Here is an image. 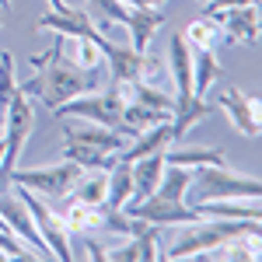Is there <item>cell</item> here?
Returning <instances> with one entry per match:
<instances>
[{"label": "cell", "instance_id": "6", "mask_svg": "<svg viewBox=\"0 0 262 262\" xmlns=\"http://www.w3.org/2000/svg\"><path fill=\"white\" fill-rule=\"evenodd\" d=\"M63 140H74V143H84V147H95L101 154H116V150H126V133L119 126H101V122H67L63 126Z\"/></svg>", "mask_w": 262, "mask_h": 262}, {"label": "cell", "instance_id": "29", "mask_svg": "<svg viewBox=\"0 0 262 262\" xmlns=\"http://www.w3.org/2000/svg\"><path fill=\"white\" fill-rule=\"evenodd\" d=\"M140 84H150V88H168V63L154 53H143L140 60Z\"/></svg>", "mask_w": 262, "mask_h": 262}, {"label": "cell", "instance_id": "20", "mask_svg": "<svg viewBox=\"0 0 262 262\" xmlns=\"http://www.w3.org/2000/svg\"><path fill=\"white\" fill-rule=\"evenodd\" d=\"M168 119H171V112H164V108H150V105H143V101H129V105L122 108V116H119V126H122L126 137H137V133L158 126V122H168Z\"/></svg>", "mask_w": 262, "mask_h": 262}, {"label": "cell", "instance_id": "28", "mask_svg": "<svg viewBox=\"0 0 262 262\" xmlns=\"http://www.w3.org/2000/svg\"><path fill=\"white\" fill-rule=\"evenodd\" d=\"M18 95V77H14V56L0 49V112L11 105V98Z\"/></svg>", "mask_w": 262, "mask_h": 262}, {"label": "cell", "instance_id": "38", "mask_svg": "<svg viewBox=\"0 0 262 262\" xmlns=\"http://www.w3.org/2000/svg\"><path fill=\"white\" fill-rule=\"evenodd\" d=\"M200 4H206V0H200Z\"/></svg>", "mask_w": 262, "mask_h": 262}, {"label": "cell", "instance_id": "18", "mask_svg": "<svg viewBox=\"0 0 262 262\" xmlns=\"http://www.w3.org/2000/svg\"><path fill=\"white\" fill-rule=\"evenodd\" d=\"M168 81H175V91H192V46L182 35L168 42Z\"/></svg>", "mask_w": 262, "mask_h": 262}, {"label": "cell", "instance_id": "3", "mask_svg": "<svg viewBox=\"0 0 262 262\" xmlns=\"http://www.w3.org/2000/svg\"><path fill=\"white\" fill-rule=\"evenodd\" d=\"M81 175H84L81 164L63 158L60 164H49V168H28V171L14 168V171H11V185H25V189H32V192L63 200V196L74 192V185L81 182Z\"/></svg>", "mask_w": 262, "mask_h": 262}, {"label": "cell", "instance_id": "2", "mask_svg": "<svg viewBox=\"0 0 262 262\" xmlns=\"http://www.w3.org/2000/svg\"><path fill=\"white\" fill-rule=\"evenodd\" d=\"M196 189V203L206 200H259L262 185L255 175H242L227 164H203L192 168V185Z\"/></svg>", "mask_w": 262, "mask_h": 262}, {"label": "cell", "instance_id": "13", "mask_svg": "<svg viewBox=\"0 0 262 262\" xmlns=\"http://www.w3.org/2000/svg\"><path fill=\"white\" fill-rule=\"evenodd\" d=\"M56 213H60L63 227L70 231V238H74V234H84V238H88L91 231H101V206H91V203L77 200L74 192L63 196V206Z\"/></svg>", "mask_w": 262, "mask_h": 262}, {"label": "cell", "instance_id": "17", "mask_svg": "<svg viewBox=\"0 0 262 262\" xmlns=\"http://www.w3.org/2000/svg\"><path fill=\"white\" fill-rule=\"evenodd\" d=\"M161 171H164V154L137 158V161H133V196H129L126 206H133V203L154 196V189H158V182H161Z\"/></svg>", "mask_w": 262, "mask_h": 262}, {"label": "cell", "instance_id": "16", "mask_svg": "<svg viewBox=\"0 0 262 262\" xmlns=\"http://www.w3.org/2000/svg\"><path fill=\"white\" fill-rule=\"evenodd\" d=\"M171 143H175L171 140V126H168V122H158V126H150V129H143V133L133 137V143L119 154V161L133 164L137 158H147V154H164Z\"/></svg>", "mask_w": 262, "mask_h": 262}, {"label": "cell", "instance_id": "37", "mask_svg": "<svg viewBox=\"0 0 262 262\" xmlns=\"http://www.w3.org/2000/svg\"><path fill=\"white\" fill-rule=\"evenodd\" d=\"M0 158H4V137H0Z\"/></svg>", "mask_w": 262, "mask_h": 262}, {"label": "cell", "instance_id": "35", "mask_svg": "<svg viewBox=\"0 0 262 262\" xmlns=\"http://www.w3.org/2000/svg\"><path fill=\"white\" fill-rule=\"evenodd\" d=\"M0 137H4V112H0Z\"/></svg>", "mask_w": 262, "mask_h": 262}, {"label": "cell", "instance_id": "26", "mask_svg": "<svg viewBox=\"0 0 262 262\" xmlns=\"http://www.w3.org/2000/svg\"><path fill=\"white\" fill-rule=\"evenodd\" d=\"M217 35H221V25L210 18V14L196 18L185 32H182V39L189 42L192 49H213V46H217Z\"/></svg>", "mask_w": 262, "mask_h": 262}, {"label": "cell", "instance_id": "5", "mask_svg": "<svg viewBox=\"0 0 262 262\" xmlns=\"http://www.w3.org/2000/svg\"><path fill=\"white\" fill-rule=\"evenodd\" d=\"M129 213H137L140 221L147 224H158V227H182V224H192L200 221V210L196 206H185V203H171L161 200V196H147V200L126 206Z\"/></svg>", "mask_w": 262, "mask_h": 262}, {"label": "cell", "instance_id": "36", "mask_svg": "<svg viewBox=\"0 0 262 262\" xmlns=\"http://www.w3.org/2000/svg\"><path fill=\"white\" fill-rule=\"evenodd\" d=\"M0 7H11V0H0Z\"/></svg>", "mask_w": 262, "mask_h": 262}, {"label": "cell", "instance_id": "32", "mask_svg": "<svg viewBox=\"0 0 262 262\" xmlns=\"http://www.w3.org/2000/svg\"><path fill=\"white\" fill-rule=\"evenodd\" d=\"M245 4L259 7V0H206V4H203V14H217V11H227V7H245Z\"/></svg>", "mask_w": 262, "mask_h": 262}, {"label": "cell", "instance_id": "10", "mask_svg": "<svg viewBox=\"0 0 262 262\" xmlns=\"http://www.w3.org/2000/svg\"><path fill=\"white\" fill-rule=\"evenodd\" d=\"M210 116V101L200 98V95H192V91H175V101H171V140H182L196 122H203Z\"/></svg>", "mask_w": 262, "mask_h": 262}, {"label": "cell", "instance_id": "15", "mask_svg": "<svg viewBox=\"0 0 262 262\" xmlns=\"http://www.w3.org/2000/svg\"><path fill=\"white\" fill-rule=\"evenodd\" d=\"M126 14H129V4L122 0H88V18L101 39H112L119 28H126Z\"/></svg>", "mask_w": 262, "mask_h": 262}, {"label": "cell", "instance_id": "25", "mask_svg": "<svg viewBox=\"0 0 262 262\" xmlns=\"http://www.w3.org/2000/svg\"><path fill=\"white\" fill-rule=\"evenodd\" d=\"M164 164L203 168V164H227V161H224V150H217V147H192V150H164Z\"/></svg>", "mask_w": 262, "mask_h": 262}, {"label": "cell", "instance_id": "21", "mask_svg": "<svg viewBox=\"0 0 262 262\" xmlns=\"http://www.w3.org/2000/svg\"><path fill=\"white\" fill-rule=\"evenodd\" d=\"M133 196V164L129 161H112L105 171V206H126Z\"/></svg>", "mask_w": 262, "mask_h": 262}, {"label": "cell", "instance_id": "9", "mask_svg": "<svg viewBox=\"0 0 262 262\" xmlns=\"http://www.w3.org/2000/svg\"><path fill=\"white\" fill-rule=\"evenodd\" d=\"M210 18L221 25V32L227 35L231 46H255L259 42V11L252 4L245 7H227V11H217Z\"/></svg>", "mask_w": 262, "mask_h": 262}, {"label": "cell", "instance_id": "31", "mask_svg": "<svg viewBox=\"0 0 262 262\" xmlns=\"http://www.w3.org/2000/svg\"><path fill=\"white\" fill-rule=\"evenodd\" d=\"M105 259H112V262H140V255H137V245H133V238H129V242L119 245V248H108Z\"/></svg>", "mask_w": 262, "mask_h": 262}, {"label": "cell", "instance_id": "23", "mask_svg": "<svg viewBox=\"0 0 262 262\" xmlns=\"http://www.w3.org/2000/svg\"><path fill=\"white\" fill-rule=\"evenodd\" d=\"M189 185H192V168H182V164H164L161 182H158L154 196L171 200V203H185V196H189Z\"/></svg>", "mask_w": 262, "mask_h": 262}, {"label": "cell", "instance_id": "34", "mask_svg": "<svg viewBox=\"0 0 262 262\" xmlns=\"http://www.w3.org/2000/svg\"><path fill=\"white\" fill-rule=\"evenodd\" d=\"M46 4H49V7H53V11H63V7H67V4H63V0H46Z\"/></svg>", "mask_w": 262, "mask_h": 262}, {"label": "cell", "instance_id": "11", "mask_svg": "<svg viewBox=\"0 0 262 262\" xmlns=\"http://www.w3.org/2000/svg\"><path fill=\"white\" fill-rule=\"evenodd\" d=\"M101 56H105V67H108V81H122V84L140 81L143 53H137L133 46H116L112 39H101Z\"/></svg>", "mask_w": 262, "mask_h": 262}, {"label": "cell", "instance_id": "33", "mask_svg": "<svg viewBox=\"0 0 262 262\" xmlns=\"http://www.w3.org/2000/svg\"><path fill=\"white\" fill-rule=\"evenodd\" d=\"M137 4H140V7H164L168 0H137Z\"/></svg>", "mask_w": 262, "mask_h": 262}, {"label": "cell", "instance_id": "24", "mask_svg": "<svg viewBox=\"0 0 262 262\" xmlns=\"http://www.w3.org/2000/svg\"><path fill=\"white\" fill-rule=\"evenodd\" d=\"M63 158L81 164L84 171H108L112 168V154H101L95 147H84V143H74V140H63Z\"/></svg>", "mask_w": 262, "mask_h": 262}, {"label": "cell", "instance_id": "8", "mask_svg": "<svg viewBox=\"0 0 262 262\" xmlns=\"http://www.w3.org/2000/svg\"><path fill=\"white\" fill-rule=\"evenodd\" d=\"M217 105L224 108V116L234 122V129H242L245 137H259V98L255 95H245L238 88H224L217 95Z\"/></svg>", "mask_w": 262, "mask_h": 262}, {"label": "cell", "instance_id": "19", "mask_svg": "<svg viewBox=\"0 0 262 262\" xmlns=\"http://www.w3.org/2000/svg\"><path fill=\"white\" fill-rule=\"evenodd\" d=\"M200 217H221V221H262L259 200H206L196 203Z\"/></svg>", "mask_w": 262, "mask_h": 262}, {"label": "cell", "instance_id": "4", "mask_svg": "<svg viewBox=\"0 0 262 262\" xmlns=\"http://www.w3.org/2000/svg\"><path fill=\"white\" fill-rule=\"evenodd\" d=\"M18 200L25 203V210L32 213V221H35V227H39V234H42V242H46V248H49V255H53V259H63V262L74 259L70 231L63 227L60 213H56L53 206H46V203H42L32 189H25V185H18Z\"/></svg>", "mask_w": 262, "mask_h": 262}, {"label": "cell", "instance_id": "27", "mask_svg": "<svg viewBox=\"0 0 262 262\" xmlns=\"http://www.w3.org/2000/svg\"><path fill=\"white\" fill-rule=\"evenodd\" d=\"M74 196L91 206H105V171H84L81 182L74 185Z\"/></svg>", "mask_w": 262, "mask_h": 262}, {"label": "cell", "instance_id": "7", "mask_svg": "<svg viewBox=\"0 0 262 262\" xmlns=\"http://www.w3.org/2000/svg\"><path fill=\"white\" fill-rule=\"evenodd\" d=\"M0 217H4V224H7V227H11L21 242L35 252V255L53 259V255H49V248H46V242H42L39 227H35V221H32V213H28V210H25V203L18 200V192H14V196L0 192Z\"/></svg>", "mask_w": 262, "mask_h": 262}, {"label": "cell", "instance_id": "39", "mask_svg": "<svg viewBox=\"0 0 262 262\" xmlns=\"http://www.w3.org/2000/svg\"><path fill=\"white\" fill-rule=\"evenodd\" d=\"M0 25H4V18H0Z\"/></svg>", "mask_w": 262, "mask_h": 262}, {"label": "cell", "instance_id": "1", "mask_svg": "<svg viewBox=\"0 0 262 262\" xmlns=\"http://www.w3.org/2000/svg\"><path fill=\"white\" fill-rule=\"evenodd\" d=\"M262 221H221V217H200L192 224H182V234L175 245L161 252L164 259H196V255H210L213 248L245 238V234H259Z\"/></svg>", "mask_w": 262, "mask_h": 262}, {"label": "cell", "instance_id": "22", "mask_svg": "<svg viewBox=\"0 0 262 262\" xmlns=\"http://www.w3.org/2000/svg\"><path fill=\"white\" fill-rule=\"evenodd\" d=\"M221 74H224V67L213 49H196L192 53V95L206 98V91L221 81Z\"/></svg>", "mask_w": 262, "mask_h": 262}, {"label": "cell", "instance_id": "30", "mask_svg": "<svg viewBox=\"0 0 262 262\" xmlns=\"http://www.w3.org/2000/svg\"><path fill=\"white\" fill-rule=\"evenodd\" d=\"M63 46H67V35H56V39L49 42V49H42L32 56V70H46V67H53V63L63 60Z\"/></svg>", "mask_w": 262, "mask_h": 262}, {"label": "cell", "instance_id": "12", "mask_svg": "<svg viewBox=\"0 0 262 262\" xmlns=\"http://www.w3.org/2000/svg\"><path fill=\"white\" fill-rule=\"evenodd\" d=\"M35 32H53V35H67V39H81V35H95V25L88 18V11L77 7H63V11H49L35 21Z\"/></svg>", "mask_w": 262, "mask_h": 262}, {"label": "cell", "instance_id": "14", "mask_svg": "<svg viewBox=\"0 0 262 262\" xmlns=\"http://www.w3.org/2000/svg\"><path fill=\"white\" fill-rule=\"evenodd\" d=\"M161 25H164L161 7H140V4H133L129 14H126V32H129L133 49H137V53H147V46L154 42V35H158Z\"/></svg>", "mask_w": 262, "mask_h": 262}]
</instances>
